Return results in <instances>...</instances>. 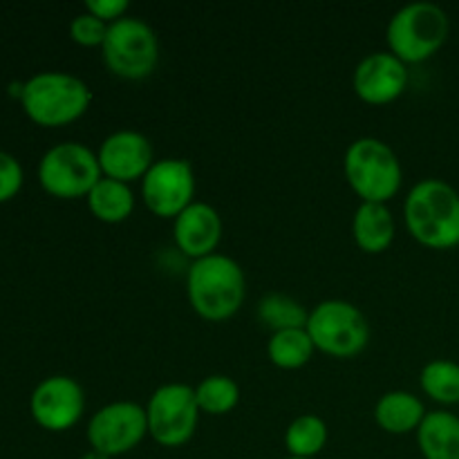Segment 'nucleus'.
I'll list each match as a JSON object with an SVG mask.
<instances>
[{
    "mask_svg": "<svg viewBox=\"0 0 459 459\" xmlns=\"http://www.w3.org/2000/svg\"><path fill=\"white\" fill-rule=\"evenodd\" d=\"M327 444V426L316 415H300L287 426L285 448L290 457L314 459Z\"/></svg>",
    "mask_w": 459,
    "mask_h": 459,
    "instance_id": "21",
    "label": "nucleus"
},
{
    "mask_svg": "<svg viewBox=\"0 0 459 459\" xmlns=\"http://www.w3.org/2000/svg\"><path fill=\"white\" fill-rule=\"evenodd\" d=\"M108 34V22L99 21L92 13H79L70 22V39L83 48H101Z\"/></svg>",
    "mask_w": 459,
    "mask_h": 459,
    "instance_id": "25",
    "label": "nucleus"
},
{
    "mask_svg": "<svg viewBox=\"0 0 459 459\" xmlns=\"http://www.w3.org/2000/svg\"><path fill=\"white\" fill-rule=\"evenodd\" d=\"M186 294L197 316L211 323L227 321L236 316L245 303V272L236 260L222 254L193 260L186 276Z\"/></svg>",
    "mask_w": 459,
    "mask_h": 459,
    "instance_id": "2",
    "label": "nucleus"
},
{
    "mask_svg": "<svg viewBox=\"0 0 459 459\" xmlns=\"http://www.w3.org/2000/svg\"><path fill=\"white\" fill-rule=\"evenodd\" d=\"M25 115L43 128H58L81 119L92 103V92L79 76L65 72H40L22 83Z\"/></svg>",
    "mask_w": 459,
    "mask_h": 459,
    "instance_id": "3",
    "label": "nucleus"
},
{
    "mask_svg": "<svg viewBox=\"0 0 459 459\" xmlns=\"http://www.w3.org/2000/svg\"><path fill=\"white\" fill-rule=\"evenodd\" d=\"M354 94L370 106H388L408 88V65L393 52H375L361 58L352 76Z\"/></svg>",
    "mask_w": 459,
    "mask_h": 459,
    "instance_id": "13",
    "label": "nucleus"
},
{
    "mask_svg": "<svg viewBox=\"0 0 459 459\" xmlns=\"http://www.w3.org/2000/svg\"><path fill=\"white\" fill-rule=\"evenodd\" d=\"M195 195V173L191 161L166 160L155 161L142 179V197L152 215L175 220L186 206L193 204Z\"/></svg>",
    "mask_w": 459,
    "mask_h": 459,
    "instance_id": "11",
    "label": "nucleus"
},
{
    "mask_svg": "<svg viewBox=\"0 0 459 459\" xmlns=\"http://www.w3.org/2000/svg\"><path fill=\"white\" fill-rule=\"evenodd\" d=\"M345 179L361 202L385 204L402 188L403 170L399 157L385 142L361 137L352 142L343 157Z\"/></svg>",
    "mask_w": 459,
    "mask_h": 459,
    "instance_id": "5",
    "label": "nucleus"
},
{
    "mask_svg": "<svg viewBox=\"0 0 459 459\" xmlns=\"http://www.w3.org/2000/svg\"><path fill=\"white\" fill-rule=\"evenodd\" d=\"M88 206L99 222L119 224L133 215L134 195L128 184L101 178L97 186L88 193Z\"/></svg>",
    "mask_w": 459,
    "mask_h": 459,
    "instance_id": "19",
    "label": "nucleus"
},
{
    "mask_svg": "<svg viewBox=\"0 0 459 459\" xmlns=\"http://www.w3.org/2000/svg\"><path fill=\"white\" fill-rule=\"evenodd\" d=\"M258 318L264 327L273 332L303 330L307 327L309 312L285 294H269L258 303Z\"/></svg>",
    "mask_w": 459,
    "mask_h": 459,
    "instance_id": "22",
    "label": "nucleus"
},
{
    "mask_svg": "<svg viewBox=\"0 0 459 459\" xmlns=\"http://www.w3.org/2000/svg\"><path fill=\"white\" fill-rule=\"evenodd\" d=\"M403 222L420 245L435 251L459 247V193L444 179H421L403 202Z\"/></svg>",
    "mask_w": 459,
    "mask_h": 459,
    "instance_id": "1",
    "label": "nucleus"
},
{
    "mask_svg": "<svg viewBox=\"0 0 459 459\" xmlns=\"http://www.w3.org/2000/svg\"><path fill=\"white\" fill-rule=\"evenodd\" d=\"M175 245L184 255L202 260L213 255L222 240V220L220 213L206 202H193L175 218L173 224Z\"/></svg>",
    "mask_w": 459,
    "mask_h": 459,
    "instance_id": "15",
    "label": "nucleus"
},
{
    "mask_svg": "<svg viewBox=\"0 0 459 459\" xmlns=\"http://www.w3.org/2000/svg\"><path fill=\"white\" fill-rule=\"evenodd\" d=\"M307 334L314 348L334 359L357 357L370 341V325L357 305L348 300H323L309 312Z\"/></svg>",
    "mask_w": 459,
    "mask_h": 459,
    "instance_id": "6",
    "label": "nucleus"
},
{
    "mask_svg": "<svg viewBox=\"0 0 459 459\" xmlns=\"http://www.w3.org/2000/svg\"><path fill=\"white\" fill-rule=\"evenodd\" d=\"M354 242L366 254H384L394 240V218L385 204L361 202L352 218Z\"/></svg>",
    "mask_w": 459,
    "mask_h": 459,
    "instance_id": "16",
    "label": "nucleus"
},
{
    "mask_svg": "<svg viewBox=\"0 0 459 459\" xmlns=\"http://www.w3.org/2000/svg\"><path fill=\"white\" fill-rule=\"evenodd\" d=\"M195 399L200 412L206 415H227L240 402V388L227 375H211L202 379L195 388Z\"/></svg>",
    "mask_w": 459,
    "mask_h": 459,
    "instance_id": "24",
    "label": "nucleus"
},
{
    "mask_svg": "<svg viewBox=\"0 0 459 459\" xmlns=\"http://www.w3.org/2000/svg\"><path fill=\"white\" fill-rule=\"evenodd\" d=\"M103 178L97 152L79 142H63L49 148L39 164V182L58 200L88 197Z\"/></svg>",
    "mask_w": 459,
    "mask_h": 459,
    "instance_id": "8",
    "label": "nucleus"
},
{
    "mask_svg": "<svg viewBox=\"0 0 459 459\" xmlns=\"http://www.w3.org/2000/svg\"><path fill=\"white\" fill-rule=\"evenodd\" d=\"M417 446L424 459H459V417L433 411L417 429Z\"/></svg>",
    "mask_w": 459,
    "mask_h": 459,
    "instance_id": "18",
    "label": "nucleus"
},
{
    "mask_svg": "<svg viewBox=\"0 0 459 459\" xmlns=\"http://www.w3.org/2000/svg\"><path fill=\"white\" fill-rule=\"evenodd\" d=\"M287 459H303V457H287Z\"/></svg>",
    "mask_w": 459,
    "mask_h": 459,
    "instance_id": "29",
    "label": "nucleus"
},
{
    "mask_svg": "<svg viewBox=\"0 0 459 459\" xmlns=\"http://www.w3.org/2000/svg\"><path fill=\"white\" fill-rule=\"evenodd\" d=\"M314 343L307 330H285L273 332L267 341V357L281 370H299L307 366L314 354Z\"/></svg>",
    "mask_w": 459,
    "mask_h": 459,
    "instance_id": "20",
    "label": "nucleus"
},
{
    "mask_svg": "<svg viewBox=\"0 0 459 459\" xmlns=\"http://www.w3.org/2000/svg\"><path fill=\"white\" fill-rule=\"evenodd\" d=\"M148 435L164 448H179L193 439L200 421L195 388L186 384L160 385L146 406Z\"/></svg>",
    "mask_w": 459,
    "mask_h": 459,
    "instance_id": "9",
    "label": "nucleus"
},
{
    "mask_svg": "<svg viewBox=\"0 0 459 459\" xmlns=\"http://www.w3.org/2000/svg\"><path fill=\"white\" fill-rule=\"evenodd\" d=\"M97 157L103 178L124 184L143 179V175L155 164L151 142L134 130H119L103 139Z\"/></svg>",
    "mask_w": 459,
    "mask_h": 459,
    "instance_id": "14",
    "label": "nucleus"
},
{
    "mask_svg": "<svg viewBox=\"0 0 459 459\" xmlns=\"http://www.w3.org/2000/svg\"><path fill=\"white\" fill-rule=\"evenodd\" d=\"M448 31L451 21L439 4L411 3L390 18L385 30L388 52H393L406 65L424 63L444 48Z\"/></svg>",
    "mask_w": 459,
    "mask_h": 459,
    "instance_id": "4",
    "label": "nucleus"
},
{
    "mask_svg": "<svg viewBox=\"0 0 459 459\" xmlns=\"http://www.w3.org/2000/svg\"><path fill=\"white\" fill-rule=\"evenodd\" d=\"M420 384L433 402L455 406L459 403V363L448 359H435L426 363L420 375Z\"/></svg>",
    "mask_w": 459,
    "mask_h": 459,
    "instance_id": "23",
    "label": "nucleus"
},
{
    "mask_svg": "<svg viewBox=\"0 0 459 459\" xmlns=\"http://www.w3.org/2000/svg\"><path fill=\"white\" fill-rule=\"evenodd\" d=\"M85 435L92 451L110 459L126 455L148 435L146 408L134 402L108 403L94 412Z\"/></svg>",
    "mask_w": 459,
    "mask_h": 459,
    "instance_id": "10",
    "label": "nucleus"
},
{
    "mask_svg": "<svg viewBox=\"0 0 459 459\" xmlns=\"http://www.w3.org/2000/svg\"><path fill=\"white\" fill-rule=\"evenodd\" d=\"M36 424L52 433H63L79 424L85 411L83 388L72 377L54 375L40 381L30 399Z\"/></svg>",
    "mask_w": 459,
    "mask_h": 459,
    "instance_id": "12",
    "label": "nucleus"
},
{
    "mask_svg": "<svg viewBox=\"0 0 459 459\" xmlns=\"http://www.w3.org/2000/svg\"><path fill=\"white\" fill-rule=\"evenodd\" d=\"M85 12L92 13V16H97L99 21L110 25V22L119 21V18L126 16V12H128V3H126V0H88V3H85Z\"/></svg>",
    "mask_w": 459,
    "mask_h": 459,
    "instance_id": "27",
    "label": "nucleus"
},
{
    "mask_svg": "<svg viewBox=\"0 0 459 459\" xmlns=\"http://www.w3.org/2000/svg\"><path fill=\"white\" fill-rule=\"evenodd\" d=\"M22 186V166L9 152L0 151V204L18 195Z\"/></svg>",
    "mask_w": 459,
    "mask_h": 459,
    "instance_id": "26",
    "label": "nucleus"
},
{
    "mask_svg": "<svg viewBox=\"0 0 459 459\" xmlns=\"http://www.w3.org/2000/svg\"><path fill=\"white\" fill-rule=\"evenodd\" d=\"M81 459H110V457L101 455V453H97V451H90V453H85V455Z\"/></svg>",
    "mask_w": 459,
    "mask_h": 459,
    "instance_id": "28",
    "label": "nucleus"
},
{
    "mask_svg": "<svg viewBox=\"0 0 459 459\" xmlns=\"http://www.w3.org/2000/svg\"><path fill=\"white\" fill-rule=\"evenodd\" d=\"M101 56L108 70L126 81L146 79L160 61V40L142 18L124 16L108 25Z\"/></svg>",
    "mask_w": 459,
    "mask_h": 459,
    "instance_id": "7",
    "label": "nucleus"
},
{
    "mask_svg": "<svg viewBox=\"0 0 459 459\" xmlns=\"http://www.w3.org/2000/svg\"><path fill=\"white\" fill-rule=\"evenodd\" d=\"M429 415L424 402L406 390H393L385 393L375 406V421L381 430L390 435H408L421 426L424 417Z\"/></svg>",
    "mask_w": 459,
    "mask_h": 459,
    "instance_id": "17",
    "label": "nucleus"
}]
</instances>
